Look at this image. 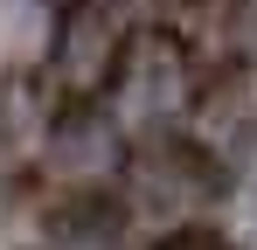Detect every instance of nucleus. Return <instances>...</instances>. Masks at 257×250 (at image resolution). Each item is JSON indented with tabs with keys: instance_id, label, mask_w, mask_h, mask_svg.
<instances>
[{
	"instance_id": "3",
	"label": "nucleus",
	"mask_w": 257,
	"mask_h": 250,
	"mask_svg": "<svg viewBox=\"0 0 257 250\" xmlns=\"http://www.w3.org/2000/svg\"><path fill=\"white\" fill-rule=\"evenodd\" d=\"M160 250H236V243H222V236H209V229H181V236H167Z\"/></svg>"
},
{
	"instance_id": "2",
	"label": "nucleus",
	"mask_w": 257,
	"mask_h": 250,
	"mask_svg": "<svg viewBox=\"0 0 257 250\" xmlns=\"http://www.w3.org/2000/svg\"><path fill=\"white\" fill-rule=\"evenodd\" d=\"M181 14V35L209 56H236L257 35V0H174Z\"/></svg>"
},
{
	"instance_id": "1",
	"label": "nucleus",
	"mask_w": 257,
	"mask_h": 250,
	"mask_svg": "<svg viewBox=\"0 0 257 250\" xmlns=\"http://www.w3.org/2000/svg\"><path fill=\"white\" fill-rule=\"evenodd\" d=\"M139 14L146 0H70L49 49V70L63 77V90H104L118 77L125 49L139 42Z\"/></svg>"
}]
</instances>
